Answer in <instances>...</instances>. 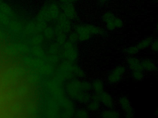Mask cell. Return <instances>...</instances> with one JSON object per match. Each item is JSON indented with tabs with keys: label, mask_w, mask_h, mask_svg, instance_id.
I'll use <instances>...</instances> for the list:
<instances>
[{
	"label": "cell",
	"mask_w": 158,
	"mask_h": 118,
	"mask_svg": "<svg viewBox=\"0 0 158 118\" xmlns=\"http://www.w3.org/2000/svg\"><path fill=\"white\" fill-rule=\"evenodd\" d=\"M54 26L63 32L68 34L73 29L72 21L61 12L57 19L54 21Z\"/></svg>",
	"instance_id": "obj_7"
},
{
	"label": "cell",
	"mask_w": 158,
	"mask_h": 118,
	"mask_svg": "<svg viewBox=\"0 0 158 118\" xmlns=\"http://www.w3.org/2000/svg\"><path fill=\"white\" fill-rule=\"evenodd\" d=\"M155 114H156V116H158V108H157L156 109V111H155Z\"/></svg>",
	"instance_id": "obj_26"
},
{
	"label": "cell",
	"mask_w": 158,
	"mask_h": 118,
	"mask_svg": "<svg viewBox=\"0 0 158 118\" xmlns=\"http://www.w3.org/2000/svg\"><path fill=\"white\" fill-rule=\"evenodd\" d=\"M62 13L71 21H75L78 18V13L74 3L60 4Z\"/></svg>",
	"instance_id": "obj_9"
},
{
	"label": "cell",
	"mask_w": 158,
	"mask_h": 118,
	"mask_svg": "<svg viewBox=\"0 0 158 118\" xmlns=\"http://www.w3.org/2000/svg\"><path fill=\"white\" fill-rule=\"evenodd\" d=\"M4 2V0H0V3H1L2 2Z\"/></svg>",
	"instance_id": "obj_28"
},
{
	"label": "cell",
	"mask_w": 158,
	"mask_h": 118,
	"mask_svg": "<svg viewBox=\"0 0 158 118\" xmlns=\"http://www.w3.org/2000/svg\"><path fill=\"white\" fill-rule=\"evenodd\" d=\"M60 4L69 3L75 2V0H56Z\"/></svg>",
	"instance_id": "obj_24"
},
{
	"label": "cell",
	"mask_w": 158,
	"mask_h": 118,
	"mask_svg": "<svg viewBox=\"0 0 158 118\" xmlns=\"http://www.w3.org/2000/svg\"><path fill=\"white\" fill-rule=\"evenodd\" d=\"M92 91L94 94L100 95L105 92V86L104 83L99 79H95L91 83Z\"/></svg>",
	"instance_id": "obj_14"
},
{
	"label": "cell",
	"mask_w": 158,
	"mask_h": 118,
	"mask_svg": "<svg viewBox=\"0 0 158 118\" xmlns=\"http://www.w3.org/2000/svg\"><path fill=\"white\" fill-rule=\"evenodd\" d=\"M154 41L153 37L148 36L139 42L137 44V47L139 51H143L151 46V44Z\"/></svg>",
	"instance_id": "obj_16"
},
{
	"label": "cell",
	"mask_w": 158,
	"mask_h": 118,
	"mask_svg": "<svg viewBox=\"0 0 158 118\" xmlns=\"http://www.w3.org/2000/svg\"><path fill=\"white\" fill-rule=\"evenodd\" d=\"M98 2H99V3L103 4L106 3L108 2L109 0H98Z\"/></svg>",
	"instance_id": "obj_25"
},
{
	"label": "cell",
	"mask_w": 158,
	"mask_h": 118,
	"mask_svg": "<svg viewBox=\"0 0 158 118\" xmlns=\"http://www.w3.org/2000/svg\"><path fill=\"white\" fill-rule=\"evenodd\" d=\"M61 54L65 60L76 62L79 57V50L77 43L67 41L62 45Z\"/></svg>",
	"instance_id": "obj_5"
},
{
	"label": "cell",
	"mask_w": 158,
	"mask_h": 118,
	"mask_svg": "<svg viewBox=\"0 0 158 118\" xmlns=\"http://www.w3.org/2000/svg\"></svg>",
	"instance_id": "obj_30"
},
{
	"label": "cell",
	"mask_w": 158,
	"mask_h": 118,
	"mask_svg": "<svg viewBox=\"0 0 158 118\" xmlns=\"http://www.w3.org/2000/svg\"><path fill=\"white\" fill-rule=\"evenodd\" d=\"M100 115L101 117L106 118H117L121 116L120 113L113 108H106L101 112Z\"/></svg>",
	"instance_id": "obj_15"
},
{
	"label": "cell",
	"mask_w": 158,
	"mask_h": 118,
	"mask_svg": "<svg viewBox=\"0 0 158 118\" xmlns=\"http://www.w3.org/2000/svg\"><path fill=\"white\" fill-rule=\"evenodd\" d=\"M64 90L69 98L81 104H86L90 101L92 91L91 83L79 78L68 80L65 83Z\"/></svg>",
	"instance_id": "obj_1"
},
{
	"label": "cell",
	"mask_w": 158,
	"mask_h": 118,
	"mask_svg": "<svg viewBox=\"0 0 158 118\" xmlns=\"http://www.w3.org/2000/svg\"><path fill=\"white\" fill-rule=\"evenodd\" d=\"M102 20L106 29L110 31L121 28L124 26L122 19L116 16L111 11H108L104 13L102 16Z\"/></svg>",
	"instance_id": "obj_4"
},
{
	"label": "cell",
	"mask_w": 158,
	"mask_h": 118,
	"mask_svg": "<svg viewBox=\"0 0 158 118\" xmlns=\"http://www.w3.org/2000/svg\"><path fill=\"white\" fill-rule=\"evenodd\" d=\"M37 19L40 22L45 23L53 22L52 14L49 7V2L46 1L41 6L37 13Z\"/></svg>",
	"instance_id": "obj_8"
},
{
	"label": "cell",
	"mask_w": 158,
	"mask_h": 118,
	"mask_svg": "<svg viewBox=\"0 0 158 118\" xmlns=\"http://www.w3.org/2000/svg\"><path fill=\"white\" fill-rule=\"evenodd\" d=\"M80 1V0H75V2H78V1Z\"/></svg>",
	"instance_id": "obj_29"
},
{
	"label": "cell",
	"mask_w": 158,
	"mask_h": 118,
	"mask_svg": "<svg viewBox=\"0 0 158 118\" xmlns=\"http://www.w3.org/2000/svg\"><path fill=\"white\" fill-rule=\"evenodd\" d=\"M151 49L154 52L158 53V37L153 41L151 45Z\"/></svg>",
	"instance_id": "obj_23"
},
{
	"label": "cell",
	"mask_w": 158,
	"mask_h": 118,
	"mask_svg": "<svg viewBox=\"0 0 158 118\" xmlns=\"http://www.w3.org/2000/svg\"><path fill=\"white\" fill-rule=\"evenodd\" d=\"M156 30L158 32V21L157 23L156 26Z\"/></svg>",
	"instance_id": "obj_27"
},
{
	"label": "cell",
	"mask_w": 158,
	"mask_h": 118,
	"mask_svg": "<svg viewBox=\"0 0 158 118\" xmlns=\"http://www.w3.org/2000/svg\"><path fill=\"white\" fill-rule=\"evenodd\" d=\"M126 64L131 71L144 72V70L141 64L140 59L135 56H129L126 59Z\"/></svg>",
	"instance_id": "obj_11"
},
{
	"label": "cell",
	"mask_w": 158,
	"mask_h": 118,
	"mask_svg": "<svg viewBox=\"0 0 158 118\" xmlns=\"http://www.w3.org/2000/svg\"><path fill=\"white\" fill-rule=\"evenodd\" d=\"M101 103L90 100L86 104V108L89 112H95L98 111L101 107Z\"/></svg>",
	"instance_id": "obj_18"
},
{
	"label": "cell",
	"mask_w": 158,
	"mask_h": 118,
	"mask_svg": "<svg viewBox=\"0 0 158 118\" xmlns=\"http://www.w3.org/2000/svg\"><path fill=\"white\" fill-rule=\"evenodd\" d=\"M131 76L134 79L138 81H140L143 79L145 77L144 73L142 71H131Z\"/></svg>",
	"instance_id": "obj_22"
},
{
	"label": "cell",
	"mask_w": 158,
	"mask_h": 118,
	"mask_svg": "<svg viewBox=\"0 0 158 118\" xmlns=\"http://www.w3.org/2000/svg\"><path fill=\"white\" fill-rule=\"evenodd\" d=\"M139 50L137 46H131L125 49V52L129 56H135L139 53Z\"/></svg>",
	"instance_id": "obj_20"
},
{
	"label": "cell",
	"mask_w": 158,
	"mask_h": 118,
	"mask_svg": "<svg viewBox=\"0 0 158 118\" xmlns=\"http://www.w3.org/2000/svg\"><path fill=\"white\" fill-rule=\"evenodd\" d=\"M74 31L79 37V42H84L89 40L93 36L105 35V29L92 24L76 23L73 26Z\"/></svg>",
	"instance_id": "obj_2"
},
{
	"label": "cell",
	"mask_w": 158,
	"mask_h": 118,
	"mask_svg": "<svg viewBox=\"0 0 158 118\" xmlns=\"http://www.w3.org/2000/svg\"><path fill=\"white\" fill-rule=\"evenodd\" d=\"M74 116L76 118H88L90 116V113L86 108H80L75 111Z\"/></svg>",
	"instance_id": "obj_19"
},
{
	"label": "cell",
	"mask_w": 158,
	"mask_h": 118,
	"mask_svg": "<svg viewBox=\"0 0 158 118\" xmlns=\"http://www.w3.org/2000/svg\"><path fill=\"white\" fill-rule=\"evenodd\" d=\"M68 40L75 43H77L79 42L78 34L73 30L68 34Z\"/></svg>",
	"instance_id": "obj_21"
},
{
	"label": "cell",
	"mask_w": 158,
	"mask_h": 118,
	"mask_svg": "<svg viewBox=\"0 0 158 118\" xmlns=\"http://www.w3.org/2000/svg\"><path fill=\"white\" fill-rule=\"evenodd\" d=\"M44 36L48 41H52L55 39V32L52 26H47L44 30Z\"/></svg>",
	"instance_id": "obj_17"
},
{
	"label": "cell",
	"mask_w": 158,
	"mask_h": 118,
	"mask_svg": "<svg viewBox=\"0 0 158 118\" xmlns=\"http://www.w3.org/2000/svg\"><path fill=\"white\" fill-rule=\"evenodd\" d=\"M126 68L122 65H118L109 73L107 80L111 84H115L120 82L126 73Z\"/></svg>",
	"instance_id": "obj_6"
},
{
	"label": "cell",
	"mask_w": 158,
	"mask_h": 118,
	"mask_svg": "<svg viewBox=\"0 0 158 118\" xmlns=\"http://www.w3.org/2000/svg\"><path fill=\"white\" fill-rule=\"evenodd\" d=\"M141 61V64L144 71L148 72H155L157 71L158 66L152 59L146 58L142 59Z\"/></svg>",
	"instance_id": "obj_13"
},
{
	"label": "cell",
	"mask_w": 158,
	"mask_h": 118,
	"mask_svg": "<svg viewBox=\"0 0 158 118\" xmlns=\"http://www.w3.org/2000/svg\"><path fill=\"white\" fill-rule=\"evenodd\" d=\"M100 103L106 108H113L114 100L111 96L106 92H103L100 95Z\"/></svg>",
	"instance_id": "obj_12"
},
{
	"label": "cell",
	"mask_w": 158,
	"mask_h": 118,
	"mask_svg": "<svg viewBox=\"0 0 158 118\" xmlns=\"http://www.w3.org/2000/svg\"><path fill=\"white\" fill-rule=\"evenodd\" d=\"M59 78L61 79L68 80L75 78H83L85 76L84 71L81 68L75 63V62L65 60L59 67Z\"/></svg>",
	"instance_id": "obj_3"
},
{
	"label": "cell",
	"mask_w": 158,
	"mask_h": 118,
	"mask_svg": "<svg viewBox=\"0 0 158 118\" xmlns=\"http://www.w3.org/2000/svg\"><path fill=\"white\" fill-rule=\"evenodd\" d=\"M118 104L126 117L131 118L134 116V110L131 105L130 99L127 96H124L120 97Z\"/></svg>",
	"instance_id": "obj_10"
}]
</instances>
